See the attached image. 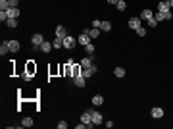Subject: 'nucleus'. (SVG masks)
Segmentation results:
<instances>
[{
  "label": "nucleus",
  "mask_w": 173,
  "mask_h": 129,
  "mask_svg": "<svg viewBox=\"0 0 173 129\" xmlns=\"http://www.w3.org/2000/svg\"><path fill=\"white\" fill-rule=\"evenodd\" d=\"M106 2H108V4H114V6L117 4V0H106Z\"/></svg>",
  "instance_id": "obj_35"
},
{
  "label": "nucleus",
  "mask_w": 173,
  "mask_h": 129,
  "mask_svg": "<svg viewBox=\"0 0 173 129\" xmlns=\"http://www.w3.org/2000/svg\"><path fill=\"white\" fill-rule=\"evenodd\" d=\"M0 10H4V12L10 10V2L8 0H0Z\"/></svg>",
  "instance_id": "obj_26"
},
{
  "label": "nucleus",
  "mask_w": 173,
  "mask_h": 129,
  "mask_svg": "<svg viewBox=\"0 0 173 129\" xmlns=\"http://www.w3.org/2000/svg\"><path fill=\"white\" fill-rule=\"evenodd\" d=\"M90 66H94V62H92V56H89V54H87V58H83L81 60V68H90Z\"/></svg>",
  "instance_id": "obj_8"
},
{
  "label": "nucleus",
  "mask_w": 173,
  "mask_h": 129,
  "mask_svg": "<svg viewBox=\"0 0 173 129\" xmlns=\"http://www.w3.org/2000/svg\"><path fill=\"white\" fill-rule=\"evenodd\" d=\"M135 31H137V35H139V37H144V35H146V29H144V27H139V29H135Z\"/></svg>",
  "instance_id": "obj_28"
},
{
  "label": "nucleus",
  "mask_w": 173,
  "mask_h": 129,
  "mask_svg": "<svg viewBox=\"0 0 173 129\" xmlns=\"http://www.w3.org/2000/svg\"><path fill=\"white\" fill-rule=\"evenodd\" d=\"M158 10H160V12H167V10H171V6H169V0H162L160 4H158Z\"/></svg>",
  "instance_id": "obj_10"
},
{
  "label": "nucleus",
  "mask_w": 173,
  "mask_h": 129,
  "mask_svg": "<svg viewBox=\"0 0 173 129\" xmlns=\"http://www.w3.org/2000/svg\"><path fill=\"white\" fill-rule=\"evenodd\" d=\"M6 14H8V18H15V20H18L19 18V8H10V10H6Z\"/></svg>",
  "instance_id": "obj_14"
},
{
  "label": "nucleus",
  "mask_w": 173,
  "mask_h": 129,
  "mask_svg": "<svg viewBox=\"0 0 173 129\" xmlns=\"http://www.w3.org/2000/svg\"><path fill=\"white\" fill-rule=\"evenodd\" d=\"M90 41H92V39H90V37H89V35H87V33H81V35H79V37H77V43H79V45H89V43H90Z\"/></svg>",
  "instance_id": "obj_4"
},
{
  "label": "nucleus",
  "mask_w": 173,
  "mask_h": 129,
  "mask_svg": "<svg viewBox=\"0 0 173 129\" xmlns=\"http://www.w3.org/2000/svg\"><path fill=\"white\" fill-rule=\"evenodd\" d=\"M100 25H102V21H100V20H94V21H92V27H94V29H100Z\"/></svg>",
  "instance_id": "obj_32"
},
{
  "label": "nucleus",
  "mask_w": 173,
  "mask_h": 129,
  "mask_svg": "<svg viewBox=\"0 0 173 129\" xmlns=\"http://www.w3.org/2000/svg\"><path fill=\"white\" fill-rule=\"evenodd\" d=\"M92 123L94 125H100V123H104V118L100 112H96V110H92Z\"/></svg>",
  "instance_id": "obj_5"
},
{
  "label": "nucleus",
  "mask_w": 173,
  "mask_h": 129,
  "mask_svg": "<svg viewBox=\"0 0 173 129\" xmlns=\"http://www.w3.org/2000/svg\"><path fill=\"white\" fill-rule=\"evenodd\" d=\"M56 127H58V129H67V123H65V122H58Z\"/></svg>",
  "instance_id": "obj_33"
},
{
  "label": "nucleus",
  "mask_w": 173,
  "mask_h": 129,
  "mask_svg": "<svg viewBox=\"0 0 173 129\" xmlns=\"http://www.w3.org/2000/svg\"><path fill=\"white\" fill-rule=\"evenodd\" d=\"M102 104H104L102 95H94V97H92V106H102Z\"/></svg>",
  "instance_id": "obj_12"
},
{
  "label": "nucleus",
  "mask_w": 173,
  "mask_h": 129,
  "mask_svg": "<svg viewBox=\"0 0 173 129\" xmlns=\"http://www.w3.org/2000/svg\"><path fill=\"white\" fill-rule=\"evenodd\" d=\"M8 20V14L4 12V10H0V21H2V23H4V21Z\"/></svg>",
  "instance_id": "obj_30"
},
{
  "label": "nucleus",
  "mask_w": 173,
  "mask_h": 129,
  "mask_svg": "<svg viewBox=\"0 0 173 129\" xmlns=\"http://www.w3.org/2000/svg\"><path fill=\"white\" fill-rule=\"evenodd\" d=\"M146 23H148V27H156V25H158V20H156V18L152 16V18H150V20H148Z\"/></svg>",
  "instance_id": "obj_27"
},
{
  "label": "nucleus",
  "mask_w": 173,
  "mask_h": 129,
  "mask_svg": "<svg viewBox=\"0 0 173 129\" xmlns=\"http://www.w3.org/2000/svg\"><path fill=\"white\" fill-rule=\"evenodd\" d=\"M141 18H139V16H137V18H131V20H129V27H131V29H139V27H141Z\"/></svg>",
  "instance_id": "obj_6"
},
{
  "label": "nucleus",
  "mask_w": 173,
  "mask_h": 129,
  "mask_svg": "<svg viewBox=\"0 0 173 129\" xmlns=\"http://www.w3.org/2000/svg\"><path fill=\"white\" fill-rule=\"evenodd\" d=\"M85 50H87V54H89V56H94V45H92V43L85 45Z\"/></svg>",
  "instance_id": "obj_23"
},
{
  "label": "nucleus",
  "mask_w": 173,
  "mask_h": 129,
  "mask_svg": "<svg viewBox=\"0 0 173 129\" xmlns=\"http://www.w3.org/2000/svg\"><path fill=\"white\" fill-rule=\"evenodd\" d=\"M52 45H54V48H64V39L56 37V39L52 41Z\"/></svg>",
  "instance_id": "obj_20"
},
{
  "label": "nucleus",
  "mask_w": 173,
  "mask_h": 129,
  "mask_svg": "<svg viewBox=\"0 0 173 129\" xmlns=\"http://www.w3.org/2000/svg\"><path fill=\"white\" fill-rule=\"evenodd\" d=\"M154 18L158 20V23H160V21H164V20H166V18H164V14H162V12H158V14H156V16H154Z\"/></svg>",
  "instance_id": "obj_31"
},
{
  "label": "nucleus",
  "mask_w": 173,
  "mask_h": 129,
  "mask_svg": "<svg viewBox=\"0 0 173 129\" xmlns=\"http://www.w3.org/2000/svg\"><path fill=\"white\" fill-rule=\"evenodd\" d=\"M169 6H171V8H173V0H169Z\"/></svg>",
  "instance_id": "obj_36"
},
{
  "label": "nucleus",
  "mask_w": 173,
  "mask_h": 129,
  "mask_svg": "<svg viewBox=\"0 0 173 129\" xmlns=\"http://www.w3.org/2000/svg\"><path fill=\"white\" fill-rule=\"evenodd\" d=\"M164 14V18H166V20H173V12L171 10H167V12H162Z\"/></svg>",
  "instance_id": "obj_29"
},
{
  "label": "nucleus",
  "mask_w": 173,
  "mask_h": 129,
  "mask_svg": "<svg viewBox=\"0 0 173 129\" xmlns=\"http://www.w3.org/2000/svg\"><path fill=\"white\" fill-rule=\"evenodd\" d=\"M50 48H54V45H52L50 41H44V43L40 45V50L42 52H50Z\"/></svg>",
  "instance_id": "obj_17"
},
{
  "label": "nucleus",
  "mask_w": 173,
  "mask_h": 129,
  "mask_svg": "<svg viewBox=\"0 0 173 129\" xmlns=\"http://www.w3.org/2000/svg\"><path fill=\"white\" fill-rule=\"evenodd\" d=\"M6 25L10 27V29H15V27H18V20H15V18H8V20H6Z\"/></svg>",
  "instance_id": "obj_19"
},
{
  "label": "nucleus",
  "mask_w": 173,
  "mask_h": 129,
  "mask_svg": "<svg viewBox=\"0 0 173 129\" xmlns=\"http://www.w3.org/2000/svg\"><path fill=\"white\" fill-rule=\"evenodd\" d=\"M73 83H75L77 87H81V89H83L85 83H87V79H85L83 75H75V77H73Z\"/></svg>",
  "instance_id": "obj_9"
},
{
  "label": "nucleus",
  "mask_w": 173,
  "mask_h": 129,
  "mask_svg": "<svg viewBox=\"0 0 173 129\" xmlns=\"http://www.w3.org/2000/svg\"><path fill=\"white\" fill-rule=\"evenodd\" d=\"M96 71H98L96 64H94V66H90V68H85V70H83V77H85V79H87V77H92Z\"/></svg>",
  "instance_id": "obj_3"
},
{
  "label": "nucleus",
  "mask_w": 173,
  "mask_h": 129,
  "mask_svg": "<svg viewBox=\"0 0 173 129\" xmlns=\"http://www.w3.org/2000/svg\"><path fill=\"white\" fill-rule=\"evenodd\" d=\"M65 35H67V33H65V27H64V25H58V27H56V37L64 39Z\"/></svg>",
  "instance_id": "obj_16"
},
{
  "label": "nucleus",
  "mask_w": 173,
  "mask_h": 129,
  "mask_svg": "<svg viewBox=\"0 0 173 129\" xmlns=\"http://www.w3.org/2000/svg\"><path fill=\"white\" fill-rule=\"evenodd\" d=\"M152 16H154V14H152V10H142V14L139 16V18H141V20H144V21H148L150 18H152Z\"/></svg>",
  "instance_id": "obj_15"
},
{
  "label": "nucleus",
  "mask_w": 173,
  "mask_h": 129,
  "mask_svg": "<svg viewBox=\"0 0 173 129\" xmlns=\"http://www.w3.org/2000/svg\"><path fill=\"white\" fill-rule=\"evenodd\" d=\"M75 45H77L75 37H71V35H65V37H64V48L71 50V48H75Z\"/></svg>",
  "instance_id": "obj_2"
},
{
  "label": "nucleus",
  "mask_w": 173,
  "mask_h": 129,
  "mask_svg": "<svg viewBox=\"0 0 173 129\" xmlns=\"http://www.w3.org/2000/svg\"><path fill=\"white\" fill-rule=\"evenodd\" d=\"M10 2V8H18V4H19V0H8Z\"/></svg>",
  "instance_id": "obj_34"
},
{
  "label": "nucleus",
  "mask_w": 173,
  "mask_h": 129,
  "mask_svg": "<svg viewBox=\"0 0 173 129\" xmlns=\"http://www.w3.org/2000/svg\"><path fill=\"white\" fill-rule=\"evenodd\" d=\"M114 75H115V77H119V79L125 77V70H123V68H115V70H114Z\"/></svg>",
  "instance_id": "obj_21"
},
{
  "label": "nucleus",
  "mask_w": 173,
  "mask_h": 129,
  "mask_svg": "<svg viewBox=\"0 0 173 129\" xmlns=\"http://www.w3.org/2000/svg\"><path fill=\"white\" fill-rule=\"evenodd\" d=\"M112 29V23L110 21H102V25H100V31H110Z\"/></svg>",
  "instance_id": "obj_25"
},
{
  "label": "nucleus",
  "mask_w": 173,
  "mask_h": 129,
  "mask_svg": "<svg viewBox=\"0 0 173 129\" xmlns=\"http://www.w3.org/2000/svg\"><path fill=\"white\" fill-rule=\"evenodd\" d=\"M10 52V45H8V41H4L2 45H0V54L4 56V54H8Z\"/></svg>",
  "instance_id": "obj_18"
},
{
  "label": "nucleus",
  "mask_w": 173,
  "mask_h": 129,
  "mask_svg": "<svg viewBox=\"0 0 173 129\" xmlns=\"http://www.w3.org/2000/svg\"><path fill=\"white\" fill-rule=\"evenodd\" d=\"M150 116H152L154 120H160V118H164V108H152V110H150Z\"/></svg>",
  "instance_id": "obj_7"
},
{
  "label": "nucleus",
  "mask_w": 173,
  "mask_h": 129,
  "mask_svg": "<svg viewBox=\"0 0 173 129\" xmlns=\"http://www.w3.org/2000/svg\"><path fill=\"white\" fill-rule=\"evenodd\" d=\"M8 45H10V52H18L19 48H21L19 41H8Z\"/></svg>",
  "instance_id": "obj_11"
},
{
  "label": "nucleus",
  "mask_w": 173,
  "mask_h": 129,
  "mask_svg": "<svg viewBox=\"0 0 173 129\" xmlns=\"http://www.w3.org/2000/svg\"><path fill=\"white\" fill-rule=\"evenodd\" d=\"M42 43H44V37H42L40 33H35L31 37V45H33L35 50H40V45H42Z\"/></svg>",
  "instance_id": "obj_1"
},
{
  "label": "nucleus",
  "mask_w": 173,
  "mask_h": 129,
  "mask_svg": "<svg viewBox=\"0 0 173 129\" xmlns=\"http://www.w3.org/2000/svg\"><path fill=\"white\" fill-rule=\"evenodd\" d=\"M33 125V118H23L21 120V127H31Z\"/></svg>",
  "instance_id": "obj_22"
},
{
  "label": "nucleus",
  "mask_w": 173,
  "mask_h": 129,
  "mask_svg": "<svg viewBox=\"0 0 173 129\" xmlns=\"http://www.w3.org/2000/svg\"><path fill=\"white\" fill-rule=\"evenodd\" d=\"M115 8H117L119 12H123V10L127 8V2H125V0H117V4H115Z\"/></svg>",
  "instance_id": "obj_24"
},
{
  "label": "nucleus",
  "mask_w": 173,
  "mask_h": 129,
  "mask_svg": "<svg viewBox=\"0 0 173 129\" xmlns=\"http://www.w3.org/2000/svg\"><path fill=\"white\" fill-rule=\"evenodd\" d=\"M85 33L89 35L90 39H96V37L100 35V29H94V27H92V29H85Z\"/></svg>",
  "instance_id": "obj_13"
}]
</instances>
